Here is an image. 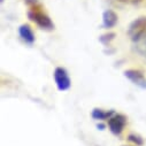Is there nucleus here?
Listing matches in <instances>:
<instances>
[{
    "label": "nucleus",
    "instance_id": "1",
    "mask_svg": "<svg viewBox=\"0 0 146 146\" xmlns=\"http://www.w3.org/2000/svg\"><path fill=\"white\" fill-rule=\"evenodd\" d=\"M128 36L132 40V43L139 40L144 36H146V16L145 15L137 17L130 23L128 28Z\"/></svg>",
    "mask_w": 146,
    "mask_h": 146
},
{
    "label": "nucleus",
    "instance_id": "2",
    "mask_svg": "<svg viewBox=\"0 0 146 146\" xmlns=\"http://www.w3.org/2000/svg\"><path fill=\"white\" fill-rule=\"evenodd\" d=\"M53 77H54V82H55V85H56L59 91L64 92V91H68L70 89L71 80L69 77L68 71L63 67H56L54 69Z\"/></svg>",
    "mask_w": 146,
    "mask_h": 146
},
{
    "label": "nucleus",
    "instance_id": "3",
    "mask_svg": "<svg viewBox=\"0 0 146 146\" xmlns=\"http://www.w3.org/2000/svg\"><path fill=\"white\" fill-rule=\"evenodd\" d=\"M29 19L35 22L39 28L44 29V30H53L54 29V23L52 22V20L50 19V16L45 13H43L42 11H37V9H32L29 12Z\"/></svg>",
    "mask_w": 146,
    "mask_h": 146
},
{
    "label": "nucleus",
    "instance_id": "4",
    "mask_svg": "<svg viewBox=\"0 0 146 146\" xmlns=\"http://www.w3.org/2000/svg\"><path fill=\"white\" fill-rule=\"evenodd\" d=\"M108 124V129L111 130V132L115 136H119L123 132L125 124H127V117L123 114H119L115 113L111 119L107 121Z\"/></svg>",
    "mask_w": 146,
    "mask_h": 146
},
{
    "label": "nucleus",
    "instance_id": "5",
    "mask_svg": "<svg viewBox=\"0 0 146 146\" xmlns=\"http://www.w3.org/2000/svg\"><path fill=\"white\" fill-rule=\"evenodd\" d=\"M124 77L128 78L132 84L138 86L139 89L145 90L146 89V77L144 74L138 69H127L124 71Z\"/></svg>",
    "mask_w": 146,
    "mask_h": 146
},
{
    "label": "nucleus",
    "instance_id": "6",
    "mask_svg": "<svg viewBox=\"0 0 146 146\" xmlns=\"http://www.w3.org/2000/svg\"><path fill=\"white\" fill-rule=\"evenodd\" d=\"M117 21H119L117 14L114 11L107 9L102 13V27L105 29H107V30L113 29L117 24Z\"/></svg>",
    "mask_w": 146,
    "mask_h": 146
},
{
    "label": "nucleus",
    "instance_id": "7",
    "mask_svg": "<svg viewBox=\"0 0 146 146\" xmlns=\"http://www.w3.org/2000/svg\"><path fill=\"white\" fill-rule=\"evenodd\" d=\"M19 35H20V37H21V39L24 42V43H27V44H29V45H31V44H33L35 43V33H33V31H32V28L29 25V24H22L20 28H19Z\"/></svg>",
    "mask_w": 146,
    "mask_h": 146
},
{
    "label": "nucleus",
    "instance_id": "8",
    "mask_svg": "<svg viewBox=\"0 0 146 146\" xmlns=\"http://www.w3.org/2000/svg\"><path fill=\"white\" fill-rule=\"evenodd\" d=\"M114 114H115L114 111H105V109L101 108H93V111L91 112L92 119L97 121H108Z\"/></svg>",
    "mask_w": 146,
    "mask_h": 146
},
{
    "label": "nucleus",
    "instance_id": "9",
    "mask_svg": "<svg viewBox=\"0 0 146 146\" xmlns=\"http://www.w3.org/2000/svg\"><path fill=\"white\" fill-rule=\"evenodd\" d=\"M133 48L136 53H138L140 56L146 58V36L133 43Z\"/></svg>",
    "mask_w": 146,
    "mask_h": 146
},
{
    "label": "nucleus",
    "instance_id": "10",
    "mask_svg": "<svg viewBox=\"0 0 146 146\" xmlns=\"http://www.w3.org/2000/svg\"><path fill=\"white\" fill-rule=\"evenodd\" d=\"M128 139H129V141L133 143L136 146H141V145L144 144L143 138H141L139 135H136V133H130V135L128 136Z\"/></svg>",
    "mask_w": 146,
    "mask_h": 146
},
{
    "label": "nucleus",
    "instance_id": "11",
    "mask_svg": "<svg viewBox=\"0 0 146 146\" xmlns=\"http://www.w3.org/2000/svg\"><path fill=\"white\" fill-rule=\"evenodd\" d=\"M115 33L114 32H107V33H105V35H102L101 37H100V42L102 43V44H105V45H107L108 43H111L114 38H115Z\"/></svg>",
    "mask_w": 146,
    "mask_h": 146
},
{
    "label": "nucleus",
    "instance_id": "12",
    "mask_svg": "<svg viewBox=\"0 0 146 146\" xmlns=\"http://www.w3.org/2000/svg\"><path fill=\"white\" fill-rule=\"evenodd\" d=\"M116 1H119L121 4H138L141 0H116Z\"/></svg>",
    "mask_w": 146,
    "mask_h": 146
},
{
    "label": "nucleus",
    "instance_id": "13",
    "mask_svg": "<svg viewBox=\"0 0 146 146\" xmlns=\"http://www.w3.org/2000/svg\"><path fill=\"white\" fill-rule=\"evenodd\" d=\"M98 128H100V130H104L105 125H104V124H98Z\"/></svg>",
    "mask_w": 146,
    "mask_h": 146
},
{
    "label": "nucleus",
    "instance_id": "14",
    "mask_svg": "<svg viewBox=\"0 0 146 146\" xmlns=\"http://www.w3.org/2000/svg\"><path fill=\"white\" fill-rule=\"evenodd\" d=\"M27 3H33V0H25Z\"/></svg>",
    "mask_w": 146,
    "mask_h": 146
},
{
    "label": "nucleus",
    "instance_id": "15",
    "mask_svg": "<svg viewBox=\"0 0 146 146\" xmlns=\"http://www.w3.org/2000/svg\"><path fill=\"white\" fill-rule=\"evenodd\" d=\"M123 146H131V145H123ZM136 146V145H135Z\"/></svg>",
    "mask_w": 146,
    "mask_h": 146
}]
</instances>
